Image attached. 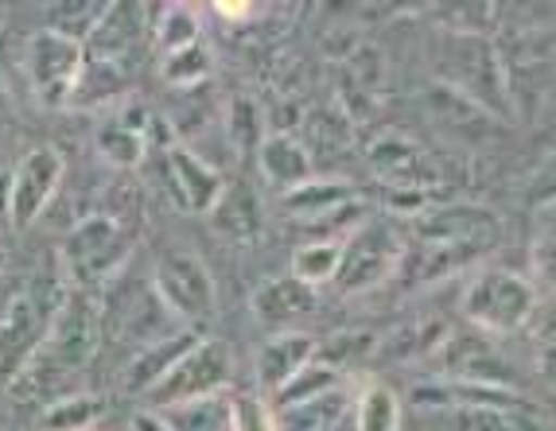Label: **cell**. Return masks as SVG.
I'll return each mask as SVG.
<instances>
[{
  "label": "cell",
  "mask_w": 556,
  "mask_h": 431,
  "mask_svg": "<svg viewBox=\"0 0 556 431\" xmlns=\"http://www.w3.org/2000/svg\"><path fill=\"white\" fill-rule=\"evenodd\" d=\"M199 342H203V334H199L195 327H184V331H172V334H164V339H156L152 346L140 350L137 358H132V366L125 369V389H129V393H149L160 377L172 366H179Z\"/></svg>",
  "instance_id": "cell-17"
},
{
  "label": "cell",
  "mask_w": 556,
  "mask_h": 431,
  "mask_svg": "<svg viewBox=\"0 0 556 431\" xmlns=\"http://www.w3.org/2000/svg\"><path fill=\"white\" fill-rule=\"evenodd\" d=\"M358 194H354V187L346 183V179H307V183L292 187V191L280 194V206H285L288 218L304 221V226H316V221L331 218L339 206H346V202H354Z\"/></svg>",
  "instance_id": "cell-19"
},
{
  "label": "cell",
  "mask_w": 556,
  "mask_h": 431,
  "mask_svg": "<svg viewBox=\"0 0 556 431\" xmlns=\"http://www.w3.org/2000/svg\"><path fill=\"white\" fill-rule=\"evenodd\" d=\"M459 431H526L521 413H498V408H459L455 413Z\"/></svg>",
  "instance_id": "cell-36"
},
{
  "label": "cell",
  "mask_w": 556,
  "mask_h": 431,
  "mask_svg": "<svg viewBox=\"0 0 556 431\" xmlns=\"http://www.w3.org/2000/svg\"><path fill=\"white\" fill-rule=\"evenodd\" d=\"M230 377H233L230 346H226V342L203 339L179 366H172L156 385L149 389V401L156 413H172V408H184V404L223 396L226 389H230Z\"/></svg>",
  "instance_id": "cell-5"
},
{
  "label": "cell",
  "mask_w": 556,
  "mask_h": 431,
  "mask_svg": "<svg viewBox=\"0 0 556 431\" xmlns=\"http://www.w3.org/2000/svg\"><path fill=\"white\" fill-rule=\"evenodd\" d=\"M529 199L538 202V206H556V152L541 164L538 179H533V194Z\"/></svg>",
  "instance_id": "cell-38"
},
{
  "label": "cell",
  "mask_w": 556,
  "mask_h": 431,
  "mask_svg": "<svg viewBox=\"0 0 556 431\" xmlns=\"http://www.w3.org/2000/svg\"><path fill=\"white\" fill-rule=\"evenodd\" d=\"M93 346H98V307H93L86 292L66 295L59 303L55 319H51V331H47L43 346H39V354L31 358V366L24 369L20 381H36V385L47 389L55 377L75 373L78 366H86Z\"/></svg>",
  "instance_id": "cell-1"
},
{
  "label": "cell",
  "mask_w": 556,
  "mask_h": 431,
  "mask_svg": "<svg viewBox=\"0 0 556 431\" xmlns=\"http://www.w3.org/2000/svg\"><path fill=\"white\" fill-rule=\"evenodd\" d=\"M538 284L510 268H482L464 292V315L482 334H518L538 307Z\"/></svg>",
  "instance_id": "cell-2"
},
{
  "label": "cell",
  "mask_w": 556,
  "mask_h": 431,
  "mask_svg": "<svg viewBox=\"0 0 556 431\" xmlns=\"http://www.w3.org/2000/svg\"><path fill=\"white\" fill-rule=\"evenodd\" d=\"M129 249H132V230L117 214H90L75 226V230L66 233L63 241V268L75 276V284L93 288L110 280L125 261H129Z\"/></svg>",
  "instance_id": "cell-4"
},
{
  "label": "cell",
  "mask_w": 556,
  "mask_h": 431,
  "mask_svg": "<svg viewBox=\"0 0 556 431\" xmlns=\"http://www.w3.org/2000/svg\"><path fill=\"white\" fill-rule=\"evenodd\" d=\"M529 261H533V272H538L541 284H545L548 292L556 295V233H545V238H538V245H533Z\"/></svg>",
  "instance_id": "cell-37"
},
{
  "label": "cell",
  "mask_w": 556,
  "mask_h": 431,
  "mask_svg": "<svg viewBox=\"0 0 556 431\" xmlns=\"http://www.w3.org/2000/svg\"><path fill=\"white\" fill-rule=\"evenodd\" d=\"M351 413H354V404H351V393H346V385H343V389H334V393L316 396V401L280 408L277 431H334V428H343Z\"/></svg>",
  "instance_id": "cell-21"
},
{
  "label": "cell",
  "mask_w": 556,
  "mask_h": 431,
  "mask_svg": "<svg viewBox=\"0 0 556 431\" xmlns=\"http://www.w3.org/2000/svg\"><path fill=\"white\" fill-rule=\"evenodd\" d=\"M444 63H447L444 86H452L455 93L471 98L475 105H482L486 113L510 117V98H506V83H502V63L486 39L455 31L444 43Z\"/></svg>",
  "instance_id": "cell-7"
},
{
  "label": "cell",
  "mask_w": 556,
  "mask_h": 431,
  "mask_svg": "<svg viewBox=\"0 0 556 431\" xmlns=\"http://www.w3.org/2000/svg\"><path fill=\"white\" fill-rule=\"evenodd\" d=\"M250 312L261 327L269 331H288L292 322H300L304 315L316 312V288L300 284L296 276H273L253 292Z\"/></svg>",
  "instance_id": "cell-13"
},
{
  "label": "cell",
  "mask_w": 556,
  "mask_h": 431,
  "mask_svg": "<svg viewBox=\"0 0 556 431\" xmlns=\"http://www.w3.org/2000/svg\"><path fill=\"white\" fill-rule=\"evenodd\" d=\"M167 187L176 194V202L191 214H211L214 202L223 199L226 175L214 164H206L195 148L172 144L167 148Z\"/></svg>",
  "instance_id": "cell-12"
},
{
  "label": "cell",
  "mask_w": 556,
  "mask_h": 431,
  "mask_svg": "<svg viewBox=\"0 0 556 431\" xmlns=\"http://www.w3.org/2000/svg\"><path fill=\"white\" fill-rule=\"evenodd\" d=\"M199 43V12L191 4H164L156 16V47L160 55L184 51V47Z\"/></svg>",
  "instance_id": "cell-30"
},
{
  "label": "cell",
  "mask_w": 556,
  "mask_h": 431,
  "mask_svg": "<svg viewBox=\"0 0 556 431\" xmlns=\"http://www.w3.org/2000/svg\"><path fill=\"white\" fill-rule=\"evenodd\" d=\"M0 268H4V249H0Z\"/></svg>",
  "instance_id": "cell-41"
},
{
  "label": "cell",
  "mask_w": 556,
  "mask_h": 431,
  "mask_svg": "<svg viewBox=\"0 0 556 431\" xmlns=\"http://www.w3.org/2000/svg\"><path fill=\"white\" fill-rule=\"evenodd\" d=\"M405 245V233L390 218H366L343 241V261H339V272H334V288L343 295H362L386 284L401 268Z\"/></svg>",
  "instance_id": "cell-3"
},
{
  "label": "cell",
  "mask_w": 556,
  "mask_h": 431,
  "mask_svg": "<svg viewBox=\"0 0 556 431\" xmlns=\"http://www.w3.org/2000/svg\"><path fill=\"white\" fill-rule=\"evenodd\" d=\"M129 90V74L121 59H102V55H86L83 74H78L75 93H71V110H98V105H110L121 101Z\"/></svg>",
  "instance_id": "cell-20"
},
{
  "label": "cell",
  "mask_w": 556,
  "mask_h": 431,
  "mask_svg": "<svg viewBox=\"0 0 556 431\" xmlns=\"http://www.w3.org/2000/svg\"><path fill=\"white\" fill-rule=\"evenodd\" d=\"M319 354V342L304 331H277L257 354V385L261 393H277L285 381L300 373Z\"/></svg>",
  "instance_id": "cell-14"
},
{
  "label": "cell",
  "mask_w": 556,
  "mask_h": 431,
  "mask_svg": "<svg viewBox=\"0 0 556 431\" xmlns=\"http://www.w3.org/2000/svg\"><path fill=\"white\" fill-rule=\"evenodd\" d=\"M526 331H529V342H533V354H538V366L556 377V295L538 300V307H533V315H529V322H526Z\"/></svg>",
  "instance_id": "cell-34"
},
{
  "label": "cell",
  "mask_w": 556,
  "mask_h": 431,
  "mask_svg": "<svg viewBox=\"0 0 556 431\" xmlns=\"http://www.w3.org/2000/svg\"><path fill=\"white\" fill-rule=\"evenodd\" d=\"M346 144H351V121H346L343 113L324 110L307 117L304 148H307V156H312V164L327 156H339V152H346Z\"/></svg>",
  "instance_id": "cell-28"
},
{
  "label": "cell",
  "mask_w": 556,
  "mask_h": 431,
  "mask_svg": "<svg viewBox=\"0 0 556 431\" xmlns=\"http://www.w3.org/2000/svg\"><path fill=\"white\" fill-rule=\"evenodd\" d=\"M354 431H401V401L390 385L370 381L354 401Z\"/></svg>",
  "instance_id": "cell-25"
},
{
  "label": "cell",
  "mask_w": 556,
  "mask_h": 431,
  "mask_svg": "<svg viewBox=\"0 0 556 431\" xmlns=\"http://www.w3.org/2000/svg\"><path fill=\"white\" fill-rule=\"evenodd\" d=\"M339 261H343V241H304L292 253V272L288 276H296L300 284L307 288H324L334 284Z\"/></svg>",
  "instance_id": "cell-26"
},
{
  "label": "cell",
  "mask_w": 556,
  "mask_h": 431,
  "mask_svg": "<svg viewBox=\"0 0 556 431\" xmlns=\"http://www.w3.org/2000/svg\"><path fill=\"white\" fill-rule=\"evenodd\" d=\"M250 4H218V16H250Z\"/></svg>",
  "instance_id": "cell-40"
},
{
  "label": "cell",
  "mask_w": 556,
  "mask_h": 431,
  "mask_svg": "<svg viewBox=\"0 0 556 431\" xmlns=\"http://www.w3.org/2000/svg\"><path fill=\"white\" fill-rule=\"evenodd\" d=\"M98 152L113 167H121V172H132V167H140L144 152H149V140L140 137V132L125 129L121 121H105L102 129H98Z\"/></svg>",
  "instance_id": "cell-31"
},
{
  "label": "cell",
  "mask_w": 556,
  "mask_h": 431,
  "mask_svg": "<svg viewBox=\"0 0 556 431\" xmlns=\"http://www.w3.org/2000/svg\"><path fill=\"white\" fill-rule=\"evenodd\" d=\"M370 167L386 187H428V160L413 140L397 137V132H381L366 152Z\"/></svg>",
  "instance_id": "cell-16"
},
{
  "label": "cell",
  "mask_w": 556,
  "mask_h": 431,
  "mask_svg": "<svg viewBox=\"0 0 556 431\" xmlns=\"http://www.w3.org/2000/svg\"><path fill=\"white\" fill-rule=\"evenodd\" d=\"M137 16H140L137 4H105L98 28H93L90 39L83 43L86 55L121 59V63H125V47H129L132 36H137Z\"/></svg>",
  "instance_id": "cell-23"
},
{
  "label": "cell",
  "mask_w": 556,
  "mask_h": 431,
  "mask_svg": "<svg viewBox=\"0 0 556 431\" xmlns=\"http://www.w3.org/2000/svg\"><path fill=\"white\" fill-rule=\"evenodd\" d=\"M63 303V300H59ZM59 303H47L43 292H16L0 315V385H16L24 369L43 346Z\"/></svg>",
  "instance_id": "cell-8"
},
{
  "label": "cell",
  "mask_w": 556,
  "mask_h": 431,
  "mask_svg": "<svg viewBox=\"0 0 556 431\" xmlns=\"http://www.w3.org/2000/svg\"><path fill=\"white\" fill-rule=\"evenodd\" d=\"M257 167L280 194L292 191V187H300V183H307L312 172H316V164H312L304 140H300L296 132H269V137L261 140Z\"/></svg>",
  "instance_id": "cell-18"
},
{
  "label": "cell",
  "mask_w": 556,
  "mask_h": 431,
  "mask_svg": "<svg viewBox=\"0 0 556 431\" xmlns=\"http://www.w3.org/2000/svg\"><path fill=\"white\" fill-rule=\"evenodd\" d=\"M176 431H230V393L164 413Z\"/></svg>",
  "instance_id": "cell-32"
},
{
  "label": "cell",
  "mask_w": 556,
  "mask_h": 431,
  "mask_svg": "<svg viewBox=\"0 0 556 431\" xmlns=\"http://www.w3.org/2000/svg\"><path fill=\"white\" fill-rule=\"evenodd\" d=\"M66 179V164L55 148H31L28 156L12 167L9 179V221L12 230H31V221L51 206Z\"/></svg>",
  "instance_id": "cell-10"
},
{
  "label": "cell",
  "mask_w": 556,
  "mask_h": 431,
  "mask_svg": "<svg viewBox=\"0 0 556 431\" xmlns=\"http://www.w3.org/2000/svg\"><path fill=\"white\" fill-rule=\"evenodd\" d=\"M230 431H277L273 404L257 393H230Z\"/></svg>",
  "instance_id": "cell-35"
},
{
  "label": "cell",
  "mask_w": 556,
  "mask_h": 431,
  "mask_svg": "<svg viewBox=\"0 0 556 431\" xmlns=\"http://www.w3.org/2000/svg\"><path fill=\"white\" fill-rule=\"evenodd\" d=\"M214 233L230 245H253L261 238L265 214H261V199L250 183H226L223 199L214 202V211L206 214Z\"/></svg>",
  "instance_id": "cell-15"
},
{
  "label": "cell",
  "mask_w": 556,
  "mask_h": 431,
  "mask_svg": "<svg viewBox=\"0 0 556 431\" xmlns=\"http://www.w3.org/2000/svg\"><path fill=\"white\" fill-rule=\"evenodd\" d=\"M502 238V221L486 206L471 202H447L432 206L420 218H413V241H437V245H459V249H486Z\"/></svg>",
  "instance_id": "cell-11"
},
{
  "label": "cell",
  "mask_w": 556,
  "mask_h": 431,
  "mask_svg": "<svg viewBox=\"0 0 556 431\" xmlns=\"http://www.w3.org/2000/svg\"><path fill=\"white\" fill-rule=\"evenodd\" d=\"M214 63L206 55L203 43H191L184 51H172V55L160 59V78L167 86H176V90H191V86H203L211 78Z\"/></svg>",
  "instance_id": "cell-29"
},
{
  "label": "cell",
  "mask_w": 556,
  "mask_h": 431,
  "mask_svg": "<svg viewBox=\"0 0 556 431\" xmlns=\"http://www.w3.org/2000/svg\"><path fill=\"white\" fill-rule=\"evenodd\" d=\"M102 12H105V4L66 0V4H51V9H47V24H43V28L63 31V36H71V39H78V43H86V39H90V31L98 28Z\"/></svg>",
  "instance_id": "cell-33"
},
{
  "label": "cell",
  "mask_w": 556,
  "mask_h": 431,
  "mask_svg": "<svg viewBox=\"0 0 556 431\" xmlns=\"http://www.w3.org/2000/svg\"><path fill=\"white\" fill-rule=\"evenodd\" d=\"M226 137H230V148L238 152V156L257 152L261 140L269 137V132H265V117H261L257 101L245 98V93L230 98V105H226Z\"/></svg>",
  "instance_id": "cell-27"
},
{
  "label": "cell",
  "mask_w": 556,
  "mask_h": 431,
  "mask_svg": "<svg viewBox=\"0 0 556 431\" xmlns=\"http://www.w3.org/2000/svg\"><path fill=\"white\" fill-rule=\"evenodd\" d=\"M129 431H176V428L167 423L164 413H156V408H144V413L132 416V428Z\"/></svg>",
  "instance_id": "cell-39"
},
{
  "label": "cell",
  "mask_w": 556,
  "mask_h": 431,
  "mask_svg": "<svg viewBox=\"0 0 556 431\" xmlns=\"http://www.w3.org/2000/svg\"><path fill=\"white\" fill-rule=\"evenodd\" d=\"M152 295L187 327L214 315V276L191 249H164L152 268Z\"/></svg>",
  "instance_id": "cell-6"
},
{
  "label": "cell",
  "mask_w": 556,
  "mask_h": 431,
  "mask_svg": "<svg viewBox=\"0 0 556 431\" xmlns=\"http://www.w3.org/2000/svg\"><path fill=\"white\" fill-rule=\"evenodd\" d=\"M102 416H105V396L98 393L59 396L39 416V431H98Z\"/></svg>",
  "instance_id": "cell-24"
},
{
  "label": "cell",
  "mask_w": 556,
  "mask_h": 431,
  "mask_svg": "<svg viewBox=\"0 0 556 431\" xmlns=\"http://www.w3.org/2000/svg\"><path fill=\"white\" fill-rule=\"evenodd\" d=\"M86 63V47L78 39L63 36V31L39 28L28 36V51H24V66H28V83L36 98L47 110H63L71 105L78 74Z\"/></svg>",
  "instance_id": "cell-9"
},
{
  "label": "cell",
  "mask_w": 556,
  "mask_h": 431,
  "mask_svg": "<svg viewBox=\"0 0 556 431\" xmlns=\"http://www.w3.org/2000/svg\"><path fill=\"white\" fill-rule=\"evenodd\" d=\"M343 385H346L343 369L334 366V362L312 358L296 377H292V381H285V385L273 393V413H280V408H292V404L316 401V396L334 393V389H343Z\"/></svg>",
  "instance_id": "cell-22"
}]
</instances>
